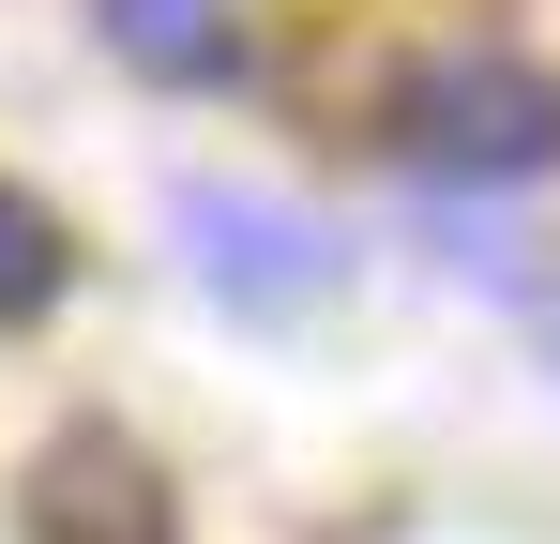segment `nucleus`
<instances>
[{
    "label": "nucleus",
    "mask_w": 560,
    "mask_h": 544,
    "mask_svg": "<svg viewBox=\"0 0 560 544\" xmlns=\"http://www.w3.org/2000/svg\"><path fill=\"white\" fill-rule=\"evenodd\" d=\"M31 544H167V484L121 439H61L31 469Z\"/></svg>",
    "instance_id": "7ed1b4c3"
},
{
    "label": "nucleus",
    "mask_w": 560,
    "mask_h": 544,
    "mask_svg": "<svg viewBox=\"0 0 560 544\" xmlns=\"http://www.w3.org/2000/svg\"><path fill=\"white\" fill-rule=\"evenodd\" d=\"M394 152L424 181H546L560 167V76L515 46H440L394 76Z\"/></svg>",
    "instance_id": "f257e3e1"
},
{
    "label": "nucleus",
    "mask_w": 560,
    "mask_h": 544,
    "mask_svg": "<svg viewBox=\"0 0 560 544\" xmlns=\"http://www.w3.org/2000/svg\"><path fill=\"white\" fill-rule=\"evenodd\" d=\"M183 258L212 303H243V318H288V303H318L349 243L318 227V212H288V197H243V181H183Z\"/></svg>",
    "instance_id": "f03ea898"
},
{
    "label": "nucleus",
    "mask_w": 560,
    "mask_h": 544,
    "mask_svg": "<svg viewBox=\"0 0 560 544\" xmlns=\"http://www.w3.org/2000/svg\"><path fill=\"white\" fill-rule=\"evenodd\" d=\"M46 303H61V227L0 181V318H46Z\"/></svg>",
    "instance_id": "39448f33"
},
{
    "label": "nucleus",
    "mask_w": 560,
    "mask_h": 544,
    "mask_svg": "<svg viewBox=\"0 0 560 544\" xmlns=\"http://www.w3.org/2000/svg\"><path fill=\"white\" fill-rule=\"evenodd\" d=\"M106 46L137 61V76H228L243 61V31H228V0H106Z\"/></svg>",
    "instance_id": "20e7f679"
}]
</instances>
